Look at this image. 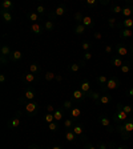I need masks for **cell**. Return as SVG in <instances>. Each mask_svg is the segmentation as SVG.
<instances>
[{
	"label": "cell",
	"instance_id": "obj_1",
	"mask_svg": "<svg viewBox=\"0 0 133 149\" xmlns=\"http://www.w3.org/2000/svg\"><path fill=\"white\" fill-rule=\"evenodd\" d=\"M116 130L121 134V137L124 140H129L130 134H132V132H133V117H129L125 123H123V124H118L117 127H116Z\"/></svg>",
	"mask_w": 133,
	"mask_h": 149
},
{
	"label": "cell",
	"instance_id": "obj_2",
	"mask_svg": "<svg viewBox=\"0 0 133 149\" xmlns=\"http://www.w3.org/2000/svg\"><path fill=\"white\" fill-rule=\"evenodd\" d=\"M123 104L121 102H118L117 107H116V112H115V115H113V123H115L116 125L118 124H123V123H125V121L129 118V116L125 113L124 111H123Z\"/></svg>",
	"mask_w": 133,
	"mask_h": 149
},
{
	"label": "cell",
	"instance_id": "obj_3",
	"mask_svg": "<svg viewBox=\"0 0 133 149\" xmlns=\"http://www.w3.org/2000/svg\"><path fill=\"white\" fill-rule=\"evenodd\" d=\"M120 80H118L116 76H112V77H109L108 83H107V85H102L101 87V91L104 93H108V91H115V89H118V87H120Z\"/></svg>",
	"mask_w": 133,
	"mask_h": 149
},
{
	"label": "cell",
	"instance_id": "obj_4",
	"mask_svg": "<svg viewBox=\"0 0 133 149\" xmlns=\"http://www.w3.org/2000/svg\"><path fill=\"white\" fill-rule=\"evenodd\" d=\"M87 99V93H84L83 91L79 88V89H75L73 92H72V101L73 102H81V101H84V100Z\"/></svg>",
	"mask_w": 133,
	"mask_h": 149
},
{
	"label": "cell",
	"instance_id": "obj_5",
	"mask_svg": "<svg viewBox=\"0 0 133 149\" xmlns=\"http://www.w3.org/2000/svg\"><path fill=\"white\" fill-rule=\"evenodd\" d=\"M69 116H71V118L73 121L79 120V118L83 116V108H81L80 105H75L73 108L69 111Z\"/></svg>",
	"mask_w": 133,
	"mask_h": 149
},
{
	"label": "cell",
	"instance_id": "obj_6",
	"mask_svg": "<svg viewBox=\"0 0 133 149\" xmlns=\"http://www.w3.org/2000/svg\"><path fill=\"white\" fill-rule=\"evenodd\" d=\"M24 109L28 115H35L37 112V109H39V104L36 101H28V102H25Z\"/></svg>",
	"mask_w": 133,
	"mask_h": 149
},
{
	"label": "cell",
	"instance_id": "obj_7",
	"mask_svg": "<svg viewBox=\"0 0 133 149\" xmlns=\"http://www.w3.org/2000/svg\"><path fill=\"white\" fill-rule=\"evenodd\" d=\"M99 123H100V125L101 127H104V128H108V130L109 132H113V128H112V121L109 120V117H107L105 115H101L99 117Z\"/></svg>",
	"mask_w": 133,
	"mask_h": 149
},
{
	"label": "cell",
	"instance_id": "obj_8",
	"mask_svg": "<svg viewBox=\"0 0 133 149\" xmlns=\"http://www.w3.org/2000/svg\"><path fill=\"white\" fill-rule=\"evenodd\" d=\"M115 52L117 53L118 57H125V56L129 55V51H128V48H127L125 45H123L121 43L116 44V47H115Z\"/></svg>",
	"mask_w": 133,
	"mask_h": 149
},
{
	"label": "cell",
	"instance_id": "obj_9",
	"mask_svg": "<svg viewBox=\"0 0 133 149\" xmlns=\"http://www.w3.org/2000/svg\"><path fill=\"white\" fill-rule=\"evenodd\" d=\"M35 97H36V92H35L33 88H27V89L24 91V96H23L22 101H24V100H27V101H33Z\"/></svg>",
	"mask_w": 133,
	"mask_h": 149
},
{
	"label": "cell",
	"instance_id": "obj_10",
	"mask_svg": "<svg viewBox=\"0 0 133 149\" xmlns=\"http://www.w3.org/2000/svg\"><path fill=\"white\" fill-rule=\"evenodd\" d=\"M29 31L32 32L33 35H43L44 33V28L41 27L40 23H32L31 27H29Z\"/></svg>",
	"mask_w": 133,
	"mask_h": 149
},
{
	"label": "cell",
	"instance_id": "obj_11",
	"mask_svg": "<svg viewBox=\"0 0 133 149\" xmlns=\"http://www.w3.org/2000/svg\"><path fill=\"white\" fill-rule=\"evenodd\" d=\"M84 67H85V61H84V60H80V61H77V63H73V64L68 65V71L79 72L81 68H84Z\"/></svg>",
	"mask_w": 133,
	"mask_h": 149
},
{
	"label": "cell",
	"instance_id": "obj_12",
	"mask_svg": "<svg viewBox=\"0 0 133 149\" xmlns=\"http://www.w3.org/2000/svg\"><path fill=\"white\" fill-rule=\"evenodd\" d=\"M20 123H22V120H20V112H17L15 117H12V120L8 123V128L9 129H15V128H17L20 125Z\"/></svg>",
	"mask_w": 133,
	"mask_h": 149
},
{
	"label": "cell",
	"instance_id": "obj_13",
	"mask_svg": "<svg viewBox=\"0 0 133 149\" xmlns=\"http://www.w3.org/2000/svg\"><path fill=\"white\" fill-rule=\"evenodd\" d=\"M111 102H112L111 93H102L97 104H101V105H108V104H111Z\"/></svg>",
	"mask_w": 133,
	"mask_h": 149
},
{
	"label": "cell",
	"instance_id": "obj_14",
	"mask_svg": "<svg viewBox=\"0 0 133 149\" xmlns=\"http://www.w3.org/2000/svg\"><path fill=\"white\" fill-rule=\"evenodd\" d=\"M121 15L124 16V19L132 17V15H133V6L132 4H128V6L123 7V12H121Z\"/></svg>",
	"mask_w": 133,
	"mask_h": 149
},
{
	"label": "cell",
	"instance_id": "obj_15",
	"mask_svg": "<svg viewBox=\"0 0 133 149\" xmlns=\"http://www.w3.org/2000/svg\"><path fill=\"white\" fill-rule=\"evenodd\" d=\"M81 24L85 25V27H87V29H93V27H95V22H93V19L91 17V16H88V15L84 16Z\"/></svg>",
	"mask_w": 133,
	"mask_h": 149
},
{
	"label": "cell",
	"instance_id": "obj_16",
	"mask_svg": "<svg viewBox=\"0 0 133 149\" xmlns=\"http://www.w3.org/2000/svg\"><path fill=\"white\" fill-rule=\"evenodd\" d=\"M111 64L113 65V67H116V68H121L125 63L121 57H118V56H113V57H111Z\"/></svg>",
	"mask_w": 133,
	"mask_h": 149
},
{
	"label": "cell",
	"instance_id": "obj_17",
	"mask_svg": "<svg viewBox=\"0 0 133 149\" xmlns=\"http://www.w3.org/2000/svg\"><path fill=\"white\" fill-rule=\"evenodd\" d=\"M27 19L32 23H37V22H40V15L36 11H31V12L27 13Z\"/></svg>",
	"mask_w": 133,
	"mask_h": 149
},
{
	"label": "cell",
	"instance_id": "obj_18",
	"mask_svg": "<svg viewBox=\"0 0 133 149\" xmlns=\"http://www.w3.org/2000/svg\"><path fill=\"white\" fill-rule=\"evenodd\" d=\"M0 15H1V19H3L6 23H12L13 22V16L11 12H8V11H0Z\"/></svg>",
	"mask_w": 133,
	"mask_h": 149
},
{
	"label": "cell",
	"instance_id": "obj_19",
	"mask_svg": "<svg viewBox=\"0 0 133 149\" xmlns=\"http://www.w3.org/2000/svg\"><path fill=\"white\" fill-rule=\"evenodd\" d=\"M12 55V51H11V48H9V45H7V44H4V45H1V48H0V56H4V57H8Z\"/></svg>",
	"mask_w": 133,
	"mask_h": 149
},
{
	"label": "cell",
	"instance_id": "obj_20",
	"mask_svg": "<svg viewBox=\"0 0 133 149\" xmlns=\"http://www.w3.org/2000/svg\"><path fill=\"white\" fill-rule=\"evenodd\" d=\"M118 35H120L121 39H129V37L133 36V31L132 29H128V28H121Z\"/></svg>",
	"mask_w": 133,
	"mask_h": 149
},
{
	"label": "cell",
	"instance_id": "obj_21",
	"mask_svg": "<svg viewBox=\"0 0 133 149\" xmlns=\"http://www.w3.org/2000/svg\"><path fill=\"white\" fill-rule=\"evenodd\" d=\"M80 89L83 91L84 93H89V92H91V81L88 80V79H85V80L81 81V84H80Z\"/></svg>",
	"mask_w": 133,
	"mask_h": 149
},
{
	"label": "cell",
	"instance_id": "obj_22",
	"mask_svg": "<svg viewBox=\"0 0 133 149\" xmlns=\"http://www.w3.org/2000/svg\"><path fill=\"white\" fill-rule=\"evenodd\" d=\"M22 57H23V53L20 52V51H13L8 60L12 63H16V61H19V60H22Z\"/></svg>",
	"mask_w": 133,
	"mask_h": 149
},
{
	"label": "cell",
	"instance_id": "obj_23",
	"mask_svg": "<svg viewBox=\"0 0 133 149\" xmlns=\"http://www.w3.org/2000/svg\"><path fill=\"white\" fill-rule=\"evenodd\" d=\"M72 130H73V133L77 137L84 136V127L81 124H75V127L72 128Z\"/></svg>",
	"mask_w": 133,
	"mask_h": 149
},
{
	"label": "cell",
	"instance_id": "obj_24",
	"mask_svg": "<svg viewBox=\"0 0 133 149\" xmlns=\"http://www.w3.org/2000/svg\"><path fill=\"white\" fill-rule=\"evenodd\" d=\"M120 28H128V29H132L133 28V17H128L124 19V22H121Z\"/></svg>",
	"mask_w": 133,
	"mask_h": 149
},
{
	"label": "cell",
	"instance_id": "obj_25",
	"mask_svg": "<svg viewBox=\"0 0 133 149\" xmlns=\"http://www.w3.org/2000/svg\"><path fill=\"white\" fill-rule=\"evenodd\" d=\"M101 95H102V93L96 92V91H91L89 93H87V97H88V99H92L93 101L99 102V100H100V97H101Z\"/></svg>",
	"mask_w": 133,
	"mask_h": 149
},
{
	"label": "cell",
	"instance_id": "obj_26",
	"mask_svg": "<svg viewBox=\"0 0 133 149\" xmlns=\"http://www.w3.org/2000/svg\"><path fill=\"white\" fill-rule=\"evenodd\" d=\"M53 116H55V121H57V123H61L63 117H64V109L56 108V111H55V113H53Z\"/></svg>",
	"mask_w": 133,
	"mask_h": 149
},
{
	"label": "cell",
	"instance_id": "obj_27",
	"mask_svg": "<svg viewBox=\"0 0 133 149\" xmlns=\"http://www.w3.org/2000/svg\"><path fill=\"white\" fill-rule=\"evenodd\" d=\"M65 12H67V8H65V6H59L56 7L55 11H53V15L56 16V17H60V16L65 15Z\"/></svg>",
	"mask_w": 133,
	"mask_h": 149
},
{
	"label": "cell",
	"instance_id": "obj_28",
	"mask_svg": "<svg viewBox=\"0 0 133 149\" xmlns=\"http://www.w3.org/2000/svg\"><path fill=\"white\" fill-rule=\"evenodd\" d=\"M0 7H1V9H3V11H8V12H9V11L13 8V3L11 1V0H4V1H1Z\"/></svg>",
	"mask_w": 133,
	"mask_h": 149
},
{
	"label": "cell",
	"instance_id": "obj_29",
	"mask_svg": "<svg viewBox=\"0 0 133 149\" xmlns=\"http://www.w3.org/2000/svg\"><path fill=\"white\" fill-rule=\"evenodd\" d=\"M29 72L33 74H37L41 72V67L40 64H37V63H32V64H29Z\"/></svg>",
	"mask_w": 133,
	"mask_h": 149
},
{
	"label": "cell",
	"instance_id": "obj_30",
	"mask_svg": "<svg viewBox=\"0 0 133 149\" xmlns=\"http://www.w3.org/2000/svg\"><path fill=\"white\" fill-rule=\"evenodd\" d=\"M85 31H87V27L84 24H81V23L76 24V27H75V33L76 35H83V33H85Z\"/></svg>",
	"mask_w": 133,
	"mask_h": 149
},
{
	"label": "cell",
	"instance_id": "obj_31",
	"mask_svg": "<svg viewBox=\"0 0 133 149\" xmlns=\"http://www.w3.org/2000/svg\"><path fill=\"white\" fill-rule=\"evenodd\" d=\"M76 134L73 133V130L72 129H68L67 130V132H65V140H67V141H69V143H73L75 140H76Z\"/></svg>",
	"mask_w": 133,
	"mask_h": 149
},
{
	"label": "cell",
	"instance_id": "obj_32",
	"mask_svg": "<svg viewBox=\"0 0 133 149\" xmlns=\"http://www.w3.org/2000/svg\"><path fill=\"white\" fill-rule=\"evenodd\" d=\"M44 29H45L47 32H52L53 29H55V22H52V20L45 22L44 23Z\"/></svg>",
	"mask_w": 133,
	"mask_h": 149
},
{
	"label": "cell",
	"instance_id": "obj_33",
	"mask_svg": "<svg viewBox=\"0 0 133 149\" xmlns=\"http://www.w3.org/2000/svg\"><path fill=\"white\" fill-rule=\"evenodd\" d=\"M63 127H64L67 130H68V129H72V128L75 127V121L72 120V118H65L64 123H63Z\"/></svg>",
	"mask_w": 133,
	"mask_h": 149
},
{
	"label": "cell",
	"instance_id": "obj_34",
	"mask_svg": "<svg viewBox=\"0 0 133 149\" xmlns=\"http://www.w3.org/2000/svg\"><path fill=\"white\" fill-rule=\"evenodd\" d=\"M108 80H109V77H107L105 74H100V76H97V83H99L100 87H102V85H107Z\"/></svg>",
	"mask_w": 133,
	"mask_h": 149
},
{
	"label": "cell",
	"instance_id": "obj_35",
	"mask_svg": "<svg viewBox=\"0 0 133 149\" xmlns=\"http://www.w3.org/2000/svg\"><path fill=\"white\" fill-rule=\"evenodd\" d=\"M36 80V74L31 73V72H28V73L24 74V81L25 83H33Z\"/></svg>",
	"mask_w": 133,
	"mask_h": 149
},
{
	"label": "cell",
	"instance_id": "obj_36",
	"mask_svg": "<svg viewBox=\"0 0 133 149\" xmlns=\"http://www.w3.org/2000/svg\"><path fill=\"white\" fill-rule=\"evenodd\" d=\"M73 104L75 102L72 101V100H65V101L63 102V109H64V111H71V109L75 107Z\"/></svg>",
	"mask_w": 133,
	"mask_h": 149
},
{
	"label": "cell",
	"instance_id": "obj_37",
	"mask_svg": "<svg viewBox=\"0 0 133 149\" xmlns=\"http://www.w3.org/2000/svg\"><path fill=\"white\" fill-rule=\"evenodd\" d=\"M91 48H92V44H91L88 40H85V41L81 43V49H83L84 52H89Z\"/></svg>",
	"mask_w": 133,
	"mask_h": 149
},
{
	"label": "cell",
	"instance_id": "obj_38",
	"mask_svg": "<svg viewBox=\"0 0 133 149\" xmlns=\"http://www.w3.org/2000/svg\"><path fill=\"white\" fill-rule=\"evenodd\" d=\"M44 121H45L47 124L53 123V121H55V116H53V113H47V115L44 116Z\"/></svg>",
	"mask_w": 133,
	"mask_h": 149
},
{
	"label": "cell",
	"instance_id": "obj_39",
	"mask_svg": "<svg viewBox=\"0 0 133 149\" xmlns=\"http://www.w3.org/2000/svg\"><path fill=\"white\" fill-rule=\"evenodd\" d=\"M121 108H123V111H124L128 116L133 115V107H132V105H123Z\"/></svg>",
	"mask_w": 133,
	"mask_h": 149
},
{
	"label": "cell",
	"instance_id": "obj_40",
	"mask_svg": "<svg viewBox=\"0 0 133 149\" xmlns=\"http://www.w3.org/2000/svg\"><path fill=\"white\" fill-rule=\"evenodd\" d=\"M130 69H132V68H130V64H129V63H125V64L120 68V71L123 72V73L127 74V73H129V72H130Z\"/></svg>",
	"mask_w": 133,
	"mask_h": 149
},
{
	"label": "cell",
	"instance_id": "obj_41",
	"mask_svg": "<svg viewBox=\"0 0 133 149\" xmlns=\"http://www.w3.org/2000/svg\"><path fill=\"white\" fill-rule=\"evenodd\" d=\"M44 79H45L47 81H52L56 79V74L53 73V72H47V73L44 74Z\"/></svg>",
	"mask_w": 133,
	"mask_h": 149
},
{
	"label": "cell",
	"instance_id": "obj_42",
	"mask_svg": "<svg viewBox=\"0 0 133 149\" xmlns=\"http://www.w3.org/2000/svg\"><path fill=\"white\" fill-rule=\"evenodd\" d=\"M59 124L60 123H57V121H53V123L48 124V129H49L51 132H55V130H57V128H59Z\"/></svg>",
	"mask_w": 133,
	"mask_h": 149
},
{
	"label": "cell",
	"instance_id": "obj_43",
	"mask_svg": "<svg viewBox=\"0 0 133 149\" xmlns=\"http://www.w3.org/2000/svg\"><path fill=\"white\" fill-rule=\"evenodd\" d=\"M35 11H36V12L41 16V15H44V13H45V7H44L43 4H39V6L36 7V9H35Z\"/></svg>",
	"mask_w": 133,
	"mask_h": 149
},
{
	"label": "cell",
	"instance_id": "obj_44",
	"mask_svg": "<svg viewBox=\"0 0 133 149\" xmlns=\"http://www.w3.org/2000/svg\"><path fill=\"white\" fill-rule=\"evenodd\" d=\"M117 20H116V17H109L108 19V25H109V28H112V29H113V28L116 27V25H117Z\"/></svg>",
	"mask_w": 133,
	"mask_h": 149
},
{
	"label": "cell",
	"instance_id": "obj_45",
	"mask_svg": "<svg viewBox=\"0 0 133 149\" xmlns=\"http://www.w3.org/2000/svg\"><path fill=\"white\" fill-rule=\"evenodd\" d=\"M83 19H84V16H83V13H81L80 11H77V12L75 13V20L77 22V24H79V23L83 22Z\"/></svg>",
	"mask_w": 133,
	"mask_h": 149
},
{
	"label": "cell",
	"instance_id": "obj_46",
	"mask_svg": "<svg viewBox=\"0 0 133 149\" xmlns=\"http://www.w3.org/2000/svg\"><path fill=\"white\" fill-rule=\"evenodd\" d=\"M92 57H93V55H92V52H91V51H89V52H84V55H83V60H84V61H89Z\"/></svg>",
	"mask_w": 133,
	"mask_h": 149
},
{
	"label": "cell",
	"instance_id": "obj_47",
	"mask_svg": "<svg viewBox=\"0 0 133 149\" xmlns=\"http://www.w3.org/2000/svg\"><path fill=\"white\" fill-rule=\"evenodd\" d=\"M112 12L116 13V15H117V13H121L123 12V7L121 6H113L112 7Z\"/></svg>",
	"mask_w": 133,
	"mask_h": 149
},
{
	"label": "cell",
	"instance_id": "obj_48",
	"mask_svg": "<svg viewBox=\"0 0 133 149\" xmlns=\"http://www.w3.org/2000/svg\"><path fill=\"white\" fill-rule=\"evenodd\" d=\"M97 4H100L97 0H87V6L91 7V8H92V7H96Z\"/></svg>",
	"mask_w": 133,
	"mask_h": 149
},
{
	"label": "cell",
	"instance_id": "obj_49",
	"mask_svg": "<svg viewBox=\"0 0 133 149\" xmlns=\"http://www.w3.org/2000/svg\"><path fill=\"white\" fill-rule=\"evenodd\" d=\"M104 51H105V53H112L113 51H115V48L112 45H105V48H104Z\"/></svg>",
	"mask_w": 133,
	"mask_h": 149
},
{
	"label": "cell",
	"instance_id": "obj_50",
	"mask_svg": "<svg viewBox=\"0 0 133 149\" xmlns=\"http://www.w3.org/2000/svg\"><path fill=\"white\" fill-rule=\"evenodd\" d=\"M55 111H56V108L53 105H47V112H48V113H55Z\"/></svg>",
	"mask_w": 133,
	"mask_h": 149
},
{
	"label": "cell",
	"instance_id": "obj_51",
	"mask_svg": "<svg viewBox=\"0 0 133 149\" xmlns=\"http://www.w3.org/2000/svg\"><path fill=\"white\" fill-rule=\"evenodd\" d=\"M109 144H104V143H100L99 144V146H97V149H108L109 148Z\"/></svg>",
	"mask_w": 133,
	"mask_h": 149
},
{
	"label": "cell",
	"instance_id": "obj_52",
	"mask_svg": "<svg viewBox=\"0 0 133 149\" xmlns=\"http://www.w3.org/2000/svg\"><path fill=\"white\" fill-rule=\"evenodd\" d=\"M84 149H97V146L92 145V144H87V145L84 146Z\"/></svg>",
	"mask_w": 133,
	"mask_h": 149
},
{
	"label": "cell",
	"instance_id": "obj_53",
	"mask_svg": "<svg viewBox=\"0 0 133 149\" xmlns=\"http://www.w3.org/2000/svg\"><path fill=\"white\" fill-rule=\"evenodd\" d=\"M6 80H7L6 74H3V73H1V74H0V83H1V84H4V83H6Z\"/></svg>",
	"mask_w": 133,
	"mask_h": 149
},
{
	"label": "cell",
	"instance_id": "obj_54",
	"mask_svg": "<svg viewBox=\"0 0 133 149\" xmlns=\"http://www.w3.org/2000/svg\"><path fill=\"white\" fill-rule=\"evenodd\" d=\"M28 149H41L39 145H36V144H32V145L28 146Z\"/></svg>",
	"mask_w": 133,
	"mask_h": 149
},
{
	"label": "cell",
	"instance_id": "obj_55",
	"mask_svg": "<svg viewBox=\"0 0 133 149\" xmlns=\"http://www.w3.org/2000/svg\"><path fill=\"white\" fill-rule=\"evenodd\" d=\"M55 80L56 81H63V80H64V77H63L61 74H56V79H55Z\"/></svg>",
	"mask_w": 133,
	"mask_h": 149
},
{
	"label": "cell",
	"instance_id": "obj_56",
	"mask_svg": "<svg viewBox=\"0 0 133 149\" xmlns=\"http://www.w3.org/2000/svg\"><path fill=\"white\" fill-rule=\"evenodd\" d=\"M0 61H1V64H6L8 60H7V57H4V56H0Z\"/></svg>",
	"mask_w": 133,
	"mask_h": 149
},
{
	"label": "cell",
	"instance_id": "obj_57",
	"mask_svg": "<svg viewBox=\"0 0 133 149\" xmlns=\"http://www.w3.org/2000/svg\"><path fill=\"white\" fill-rule=\"evenodd\" d=\"M95 39L100 40V39H101V33H100V32H95Z\"/></svg>",
	"mask_w": 133,
	"mask_h": 149
},
{
	"label": "cell",
	"instance_id": "obj_58",
	"mask_svg": "<svg viewBox=\"0 0 133 149\" xmlns=\"http://www.w3.org/2000/svg\"><path fill=\"white\" fill-rule=\"evenodd\" d=\"M116 149H129L127 145H118V146H116Z\"/></svg>",
	"mask_w": 133,
	"mask_h": 149
},
{
	"label": "cell",
	"instance_id": "obj_59",
	"mask_svg": "<svg viewBox=\"0 0 133 149\" xmlns=\"http://www.w3.org/2000/svg\"><path fill=\"white\" fill-rule=\"evenodd\" d=\"M128 96L133 97V88H129V89H128Z\"/></svg>",
	"mask_w": 133,
	"mask_h": 149
},
{
	"label": "cell",
	"instance_id": "obj_60",
	"mask_svg": "<svg viewBox=\"0 0 133 149\" xmlns=\"http://www.w3.org/2000/svg\"><path fill=\"white\" fill-rule=\"evenodd\" d=\"M100 4H102V6H107V4H109L108 0H101V1H99Z\"/></svg>",
	"mask_w": 133,
	"mask_h": 149
},
{
	"label": "cell",
	"instance_id": "obj_61",
	"mask_svg": "<svg viewBox=\"0 0 133 149\" xmlns=\"http://www.w3.org/2000/svg\"><path fill=\"white\" fill-rule=\"evenodd\" d=\"M51 149H63V148H61V146H60V145H55V146H52V148H51Z\"/></svg>",
	"mask_w": 133,
	"mask_h": 149
},
{
	"label": "cell",
	"instance_id": "obj_62",
	"mask_svg": "<svg viewBox=\"0 0 133 149\" xmlns=\"http://www.w3.org/2000/svg\"><path fill=\"white\" fill-rule=\"evenodd\" d=\"M130 53L133 55V45H132V48H130Z\"/></svg>",
	"mask_w": 133,
	"mask_h": 149
}]
</instances>
